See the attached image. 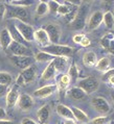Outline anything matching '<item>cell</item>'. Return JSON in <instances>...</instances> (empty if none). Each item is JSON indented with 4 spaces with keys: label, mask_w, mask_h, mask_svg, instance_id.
<instances>
[{
    "label": "cell",
    "mask_w": 114,
    "mask_h": 124,
    "mask_svg": "<svg viewBox=\"0 0 114 124\" xmlns=\"http://www.w3.org/2000/svg\"><path fill=\"white\" fill-rule=\"evenodd\" d=\"M42 51L46 52L54 57H69L73 53V48L66 45H59V44H51L42 48Z\"/></svg>",
    "instance_id": "6da1fadb"
},
{
    "label": "cell",
    "mask_w": 114,
    "mask_h": 124,
    "mask_svg": "<svg viewBox=\"0 0 114 124\" xmlns=\"http://www.w3.org/2000/svg\"><path fill=\"white\" fill-rule=\"evenodd\" d=\"M5 17L9 19L14 18V19H18L19 21L27 23V21L29 20L30 16L29 13L27 11L26 8L23 6H15V5H6V13Z\"/></svg>",
    "instance_id": "7a4b0ae2"
},
{
    "label": "cell",
    "mask_w": 114,
    "mask_h": 124,
    "mask_svg": "<svg viewBox=\"0 0 114 124\" xmlns=\"http://www.w3.org/2000/svg\"><path fill=\"white\" fill-rule=\"evenodd\" d=\"M99 87V81L96 78L89 76L86 78H83L78 81V88L82 89L86 94H91L95 92Z\"/></svg>",
    "instance_id": "3957f363"
},
{
    "label": "cell",
    "mask_w": 114,
    "mask_h": 124,
    "mask_svg": "<svg viewBox=\"0 0 114 124\" xmlns=\"http://www.w3.org/2000/svg\"><path fill=\"white\" fill-rule=\"evenodd\" d=\"M88 8L86 5H83L79 8L78 14L75 16L74 20L69 24V27L71 29H83L86 25V16H87Z\"/></svg>",
    "instance_id": "277c9868"
},
{
    "label": "cell",
    "mask_w": 114,
    "mask_h": 124,
    "mask_svg": "<svg viewBox=\"0 0 114 124\" xmlns=\"http://www.w3.org/2000/svg\"><path fill=\"white\" fill-rule=\"evenodd\" d=\"M8 51L9 53H12V55L15 56H33V52L28 47L22 45L20 43L14 42V41L9 46Z\"/></svg>",
    "instance_id": "5b68a950"
},
{
    "label": "cell",
    "mask_w": 114,
    "mask_h": 124,
    "mask_svg": "<svg viewBox=\"0 0 114 124\" xmlns=\"http://www.w3.org/2000/svg\"><path fill=\"white\" fill-rule=\"evenodd\" d=\"M17 30L20 32V34L22 36V38L26 41L27 43L34 41V33L35 30L33 28L32 25H29L28 23H24L21 21H18L15 24Z\"/></svg>",
    "instance_id": "8992f818"
},
{
    "label": "cell",
    "mask_w": 114,
    "mask_h": 124,
    "mask_svg": "<svg viewBox=\"0 0 114 124\" xmlns=\"http://www.w3.org/2000/svg\"><path fill=\"white\" fill-rule=\"evenodd\" d=\"M91 105L96 112H98L101 114H107L111 109V106H110L109 102L107 101V99H105L104 97H101V96L93 97L91 99Z\"/></svg>",
    "instance_id": "52a82bcc"
},
{
    "label": "cell",
    "mask_w": 114,
    "mask_h": 124,
    "mask_svg": "<svg viewBox=\"0 0 114 124\" xmlns=\"http://www.w3.org/2000/svg\"><path fill=\"white\" fill-rule=\"evenodd\" d=\"M43 29L46 31L48 38H49V41L50 43L53 44H58L59 41H60V38H61V28L60 26L57 25V24H47L43 27Z\"/></svg>",
    "instance_id": "ba28073f"
},
{
    "label": "cell",
    "mask_w": 114,
    "mask_h": 124,
    "mask_svg": "<svg viewBox=\"0 0 114 124\" xmlns=\"http://www.w3.org/2000/svg\"><path fill=\"white\" fill-rule=\"evenodd\" d=\"M12 63L15 65L17 68L24 70V69L33 66V63L35 62V58L33 56H15L12 55L9 57Z\"/></svg>",
    "instance_id": "9c48e42d"
},
{
    "label": "cell",
    "mask_w": 114,
    "mask_h": 124,
    "mask_svg": "<svg viewBox=\"0 0 114 124\" xmlns=\"http://www.w3.org/2000/svg\"><path fill=\"white\" fill-rule=\"evenodd\" d=\"M104 19V14L102 12H94L89 18V21L87 23V29L88 30H94L101 25Z\"/></svg>",
    "instance_id": "30bf717a"
},
{
    "label": "cell",
    "mask_w": 114,
    "mask_h": 124,
    "mask_svg": "<svg viewBox=\"0 0 114 124\" xmlns=\"http://www.w3.org/2000/svg\"><path fill=\"white\" fill-rule=\"evenodd\" d=\"M58 87L56 85H44V87L38 89L34 92V95L38 98H46L49 97L50 95H53L54 92L57 91Z\"/></svg>",
    "instance_id": "8fae6325"
},
{
    "label": "cell",
    "mask_w": 114,
    "mask_h": 124,
    "mask_svg": "<svg viewBox=\"0 0 114 124\" xmlns=\"http://www.w3.org/2000/svg\"><path fill=\"white\" fill-rule=\"evenodd\" d=\"M19 96L20 94L18 91V85H15V87H13L11 90L6 93V106L9 108H14L17 104V102H18Z\"/></svg>",
    "instance_id": "7c38bea8"
},
{
    "label": "cell",
    "mask_w": 114,
    "mask_h": 124,
    "mask_svg": "<svg viewBox=\"0 0 114 124\" xmlns=\"http://www.w3.org/2000/svg\"><path fill=\"white\" fill-rule=\"evenodd\" d=\"M17 104H18L19 108L22 109V111H29L34 105V99L28 94H21L19 96Z\"/></svg>",
    "instance_id": "4fadbf2b"
},
{
    "label": "cell",
    "mask_w": 114,
    "mask_h": 124,
    "mask_svg": "<svg viewBox=\"0 0 114 124\" xmlns=\"http://www.w3.org/2000/svg\"><path fill=\"white\" fill-rule=\"evenodd\" d=\"M34 40H36V42L39 44L40 46H42V48L48 46V45H49V43H50L49 38H48L46 31L43 28L38 29V30L35 31V33H34Z\"/></svg>",
    "instance_id": "5bb4252c"
},
{
    "label": "cell",
    "mask_w": 114,
    "mask_h": 124,
    "mask_svg": "<svg viewBox=\"0 0 114 124\" xmlns=\"http://www.w3.org/2000/svg\"><path fill=\"white\" fill-rule=\"evenodd\" d=\"M101 45L111 54H114V36L112 33L105 34L101 40Z\"/></svg>",
    "instance_id": "9a60e30c"
},
{
    "label": "cell",
    "mask_w": 114,
    "mask_h": 124,
    "mask_svg": "<svg viewBox=\"0 0 114 124\" xmlns=\"http://www.w3.org/2000/svg\"><path fill=\"white\" fill-rule=\"evenodd\" d=\"M36 73H37V68H36V66L33 65V66H30V67L22 70L20 75L22 76L23 80L26 85V84H29V82L34 81V79L36 78Z\"/></svg>",
    "instance_id": "2e32d148"
},
{
    "label": "cell",
    "mask_w": 114,
    "mask_h": 124,
    "mask_svg": "<svg viewBox=\"0 0 114 124\" xmlns=\"http://www.w3.org/2000/svg\"><path fill=\"white\" fill-rule=\"evenodd\" d=\"M13 42V39L9 34V31L8 28H4L0 31V46L3 50H8L9 46L11 45V43Z\"/></svg>",
    "instance_id": "e0dca14e"
},
{
    "label": "cell",
    "mask_w": 114,
    "mask_h": 124,
    "mask_svg": "<svg viewBox=\"0 0 114 124\" xmlns=\"http://www.w3.org/2000/svg\"><path fill=\"white\" fill-rule=\"evenodd\" d=\"M8 30L9 31V34H11V37H12V39H13L14 42H17V43L22 44V45L27 46V42L23 39L22 36L20 34V32L17 30L15 24H9V27H8Z\"/></svg>",
    "instance_id": "ac0fdd59"
},
{
    "label": "cell",
    "mask_w": 114,
    "mask_h": 124,
    "mask_svg": "<svg viewBox=\"0 0 114 124\" xmlns=\"http://www.w3.org/2000/svg\"><path fill=\"white\" fill-rule=\"evenodd\" d=\"M67 95H68V97H70L73 100H85L86 97H87V94L82 89L78 87L69 89L67 92Z\"/></svg>",
    "instance_id": "d6986e66"
},
{
    "label": "cell",
    "mask_w": 114,
    "mask_h": 124,
    "mask_svg": "<svg viewBox=\"0 0 114 124\" xmlns=\"http://www.w3.org/2000/svg\"><path fill=\"white\" fill-rule=\"evenodd\" d=\"M49 116H50V106L48 104L43 105L37 112L38 120H39V122L41 124H46V121L49 119Z\"/></svg>",
    "instance_id": "ffe728a7"
},
{
    "label": "cell",
    "mask_w": 114,
    "mask_h": 124,
    "mask_svg": "<svg viewBox=\"0 0 114 124\" xmlns=\"http://www.w3.org/2000/svg\"><path fill=\"white\" fill-rule=\"evenodd\" d=\"M83 63L86 67H93L97 63V56L93 51H87L83 55Z\"/></svg>",
    "instance_id": "44dd1931"
},
{
    "label": "cell",
    "mask_w": 114,
    "mask_h": 124,
    "mask_svg": "<svg viewBox=\"0 0 114 124\" xmlns=\"http://www.w3.org/2000/svg\"><path fill=\"white\" fill-rule=\"evenodd\" d=\"M57 113L61 117L67 119V120H73V114L71 112V108L64 104H58L57 105Z\"/></svg>",
    "instance_id": "7402d4cb"
},
{
    "label": "cell",
    "mask_w": 114,
    "mask_h": 124,
    "mask_svg": "<svg viewBox=\"0 0 114 124\" xmlns=\"http://www.w3.org/2000/svg\"><path fill=\"white\" fill-rule=\"evenodd\" d=\"M56 68H54V65L53 63V61L50 62L49 64H48V66L45 68V70L42 73V80L43 81H47V80H50V79H53L54 77V75H56Z\"/></svg>",
    "instance_id": "603a6c76"
},
{
    "label": "cell",
    "mask_w": 114,
    "mask_h": 124,
    "mask_svg": "<svg viewBox=\"0 0 114 124\" xmlns=\"http://www.w3.org/2000/svg\"><path fill=\"white\" fill-rule=\"evenodd\" d=\"M53 63L57 71L63 72L68 68V57H54Z\"/></svg>",
    "instance_id": "cb8c5ba5"
},
{
    "label": "cell",
    "mask_w": 114,
    "mask_h": 124,
    "mask_svg": "<svg viewBox=\"0 0 114 124\" xmlns=\"http://www.w3.org/2000/svg\"><path fill=\"white\" fill-rule=\"evenodd\" d=\"M71 112L73 114V118L75 120H78L79 122H83V123H86L89 121V117L86 115L85 112H83L82 109H80L79 108H71Z\"/></svg>",
    "instance_id": "d4e9b609"
},
{
    "label": "cell",
    "mask_w": 114,
    "mask_h": 124,
    "mask_svg": "<svg viewBox=\"0 0 114 124\" xmlns=\"http://www.w3.org/2000/svg\"><path fill=\"white\" fill-rule=\"evenodd\" d=\"M35 61L37 62H40V63H45V62H49V61H53L54 60V56L50 55L46 52H44L42 50H39L37 51L36 54H35Z\"/></svg>",
    "instance_id": "484cf974"
},
{
    "label": "cell",
    "mask_w": 114,
    "mask_h": 124,
    "mask_svg": "<svg viewBox=\"0 0 114 124\" xmlns=\"http://www.w3.org/2000/svg\"><path fill=\"white\" fill-rule=\"evenodd\" d=\"M110 64H111V62H110L109 57H102L99 61H97V63H96L95 66H96V69H97L98 71L107 72L109 67H110Z\"/></svg>",
    "instance_id": "4316f807"
},
{
    "label": "cell",
    "mask_w": 114,
    "mask_h": 124,
    "mask_svg": "<svg viewBox=\"0 0 114 124\" xmlns=\"http://www.w3.org/2000/svg\"><path fill=\"white\" fill-rule=\"evenodd\" d=\"M70 82H71V79H70V77L68 76V74L61 75L60 79H59V87H58V89L59 90H61V91L66 90V89L68 88V85H70Z\"/></svg>",
    "instance_id": "83f0119b"
},
{
    "label": "cell",
    "mask_w": 114,
    "mask_h": 124,
    "mask_svg": "<svg viewBox=\"0 0 114 124\" xmlns=\"http://www.w3.org/2000/svg\"><path fill=\"white\" fill-rule=\"evenodd\" d=\"M79 74H80V71H79L77 64L72 63L71 66L68 68V76L70 77V79L75 81V80H78V78H79Z\"/></svg>",
    "instance_id": "f1b7e54d"
},
{
    "label": "cell",
    "mask_w": 114,
    "mask_h": 124,
    "mask_svg": "<svg viewBox=\"0 0 114 124\" xmlns=\"http://www.w3.org/2000/svg\"><path fill=\"white\" fill-rule=\"evenodd\" d=\"M103 22L105 23V25L107 26V28L111 29L114 26V16L111 12H107L106 14H104V19Z\"/></svg>",
    "instance_id": "f546056e"
},
{
    "label": "cell",
    "mask_w": 114,
    "mask_h": 124,
    "mask_svg": "<svg viewBox=\"0 0 114 124\" xmlns=\"http://www.w3.org/2000/svg\"><path fill=\"white\" fill-rule=\"evenodd\" d=\"M13 81V77L12 75L8 73V72H0V85H9Z\"/></svg>",
    "instance_id": "4dcf8cb0"
},
{
    "label": "cell",
    "mask_w": 114,
    "mask_h": 124,
    "mask_svg": "<svg viewBox=\"0 0 114 124\" xmlns=\"http://www.w3.org/2000/svg\"><path fill=\"white\" fill-rule=\"evenodd\" d=\"M47 13H48V5H47V2L40 1L39 4H38V6H37V9H36L37 16L42 17V16H44V15H46Z\"/></svg>",
    "instance_id": "1f68e13d"
},
{
    "label": "cell",
    "mask_w": 114,
    "mask_h": 124,
    "mask_svg": "<svg viewBox=\"0 0 114 124\" xmlns=\"http://www.w3.org/2000/svg\"><path fill=\"white\" fill-rule=\"evenodd\" d=\"M48 5V12H50L51 14H57L58 13V8L60 4L57 1H48L47 2Z\"/></svg>",
    "instance_id": "d6a6232c"
},
{
    "label": "cell",
    "mask_w": 114,
    "mask_h": 124,
    "mask_svg": "<svg viewBox=\"0 0 114 124\" xmlns=\"http://www.w3.org/2000/svg\"><path fill=\"white\" fill-rule=\"evenodd\" d=\"M107 117H103V116H101V117H96V118H94L91 121V124H105L106 122H107Z\"/></svg>",
    "instance_id": "836d02e7"
},
{
    "label": "cell",
    "mask_w": 114,
    "mask_h": 124,
    "mask_svg": "<svg viewBox=\"0 0 114 124\" xmlns=\"http://www.w3.org/2000/svg\"><path fill=\"white\" fill-rule=\"evenodd\" d=\"M11 5H15V6H23V8H25V6H28L32 4V2L30 1H11Z\"/></svg>",
    "instance_id": "e575fe53"
},
{
    "label": "cell",
    "mask_w": 114,
    "mask_h": 124,
    "mask_svg": "<svg viewBox=\"0 0 114 124\" xmlns=\"http://www.w3.org/2000/svg\"><path fill=\"white\" fill-rule=\"evenodd\" d=\"M6 13V4H4V2L0 1V21L5 17Z\"/></svg>",
    "instance_id": "d590c367"
},
{
    "label": "cell",
    "mask_w": 114,
    "mask_h": 124,
    "mask_svg": "<svg viewBox=\"0 0 114 124\" xmlns=\"http://www.w3.org/2000/svg\"><path fill=\"white\" fill-rule=\"evenodd\" d=\"M84 37H85V34H83V33H78V34H74L73 38H72V40H73V42H74V43L80 44V43H81V41L84 39Z\"/></svg>",
    "instance_id": "8d00e7d4"
},
{
    "label": "cell",
    "mask_w": 114,
    "mask_h": 124,
    "mask_svg": "<svg viewBox=\"0 0 114 124\" xmlns=\"http://www.w3.org/2000/svg\"><path fill=\"white\" fill-rule=\"evenodd\" d=\"M80 45L83 46V47H88L89 45H90V40H89L87 37H84V39L81 41Z\"/></svg>",
    "instance_id": "74e56055"
},
{
    "label": "cell",
    "mask_w": 114,
    "mask_h": 124,
    "mask_svg": "<svg viewBox=\"0 0 114 124\" xmlns=\"http://www.w3.org/2000/svg\"><path fill=\"white\" fill-rule=\"evenodd\" d=\"M16 84H17V85H18V87H22V85H25V82H24L23 78H22V76H21L20 74L18 75V77H17V79H16Z\"/></svg>",
    "instance_id": "f35d334b"
},
{
    "label": "cell",
    "mask_w": 114,
    "mask_h": 124,
    "mask_svg": "<svg viewBox=\"0 0 114 124\" xmlns=\"http://www.w3.org/2000/svg\"><path fill=\"white\" fill-rule=\"evenodd\" d=\"M6 93H8V87L3 85H0V97L4 96Z\"/></svg>",
    "instance_id": "ab89813d"
},
{
    "label": "cell",
    "mask_w": 114,
    "mask_h": 124,
    "mask_svg": "<svg viewBox=\"0 0 114 124\" xmlns=\"http://www.w3.org/2000/svg\"><path fill=\"white\" fill-rule=\"evenodd\" d=\"M6 117H8V115H6L5 109L2 108H0V121H1V120H5Z\"/></svg>",
    "instance_id": "60d3db41"
},
{
    "label": "cell",
    "mask_w": 114,
    "mask_h": 124,
    "mask_svg": "<svg viewBox=\"0 0 114 124\" xmlns=\"http://www.w3.org/2000/svg\"><path fill=\"white\" fill-rule=\"evenodd\" d=\"M21 124H37V123L30 118H23Z\"/></svg>",
    "instance_id": "b9f144b4"
},
{
    "label": "cell",
    "mask_w": 114,
    "mask_h": 124,
    "mask_svg": "<svg viewBox=\"0 0 114 124\" xmlns=\"http://www.w3.org/2000/svg\"><path fill=\"white\" fill-rule=\"evenodd\" d=\"M0 124H15L13 121H9V120H1Z\"/></svg>",
    "instance_id": "7bdbcfd3"
},
{
    "label": "cell",
    "mask_w": 114,
    "mask_h": 124,
    "mask_svg": "<svg viewBox=\"0 0 114 124\" xmlns=\"http://www.w3.org/2000/svg\"><path fill=\"white\" fill-rule=\"evenodd\" d=\"M63 124H75V122L73 120H65Z\"/></svg>",
    "instance_id": "ee69618b"
},
{
    "label": "cell",
    "mask_w": 114,
    "mask_h": 124,
    "mask_svg": "<svg viewBox=\"0 0 114 124\" xmlns=\"http://www.w3.org/2000/svg\"><path fill=\"white\" fill-rule=\"evenodd\" d=\"M111 99H112V101H113V103H114V91L111 93Z\"/></svg>",
    "instance_id": "f6af8a7d"
},
{
    "label": "cell",
    "mask_w": 114,
    "mask_h": 124,
    "mask_svg": "<svg viewBox=\"0 0 114 124\" xmlns=\"http://www.w3.org/2000/svg\"><path fill=\"white\" fill-rule=\"evenodd\" d=\"M110 124H114V121H113V120H112L111 122H110Z\"/></svg>",
    "instance_id": "bcb514c9"
},
{
    "label": "cell",
    "mask_w": 114,
    "mask_h": 124,
    "mask_svg": "<svg viewBox=\"0 0 114 124\" xmlns=\"http://www.w3.org/2000/svg\"><path fill=\"white\" fill-rule=\"evenodd\" d=\"M58 124H60V123H58Z\"/></svg>",
    "instance_id": "7dc6e473"
}]
</instances>
